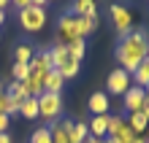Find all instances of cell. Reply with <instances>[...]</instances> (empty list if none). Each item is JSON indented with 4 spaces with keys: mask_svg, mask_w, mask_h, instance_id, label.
Segmentation results:
<instances>
[{
    "mask_svg": "<svg viewBox=\"0 0 149 143\" xmlns=\"http://www.w3.org/2000/svg\"><path fill=\"white\" fill-rule=\"evenodd\" d=\"M0 95H6V86H3V84H0Z\"/></svg>",
    "mask_w": 149,
    "mask_h": 143,
    "instance_id": "d590c367",
    "label": "cell"
},
{
    "mask_svg": "<svg viewBox=\"0 0 149 143\" xmlns=\"http://www.w3.org/2000/svg\"><path fill=\"white\" fill-rule=\"evenodd\" d=\"M111 22H114V30H117L122 38L125 35L133 32V14H130V8L125 3H111Z\"/></svg>",
    "mask_w": 149,
    "mask_h": 143,
    "instance_id": "7a4b0ae2",
    "label": "cell"
},
{
    "mask_svg": "<svg viewBox=\"0 0 149 143\" xmlns=\"http://www.w3.org/2000/svg\"><path fill=\"white\" fill-rule=\"evenodd\" d=\"M30 6H41L43 8V6H46V0H30Z\"/></svg>",
    "mask_w": 149,
    "mask_h": 143,
    "instance_id": "83f0119b",
    "label": "cell"
},
{
    "mask_svg": "<svg viewBox=\"0 0 149 143\" xmlns=\"http://www.w3.org/2000/svg\"><path fill=\"white\" fill-rule=\"evenodd\" d=\"M46 3H49V0H46Z\"/></svg>",
    "mask_w": 149,
    "mask_h": 143,
    "instance_id": "8d00e7d4",
    "label": "cell"
},
{
    "mask_svg": "<svg viewBox=\"0 0 149 143\" xmlns=\"http://www.w3.org/2000/svg\"><path fill=\"white\" fill-rule=\"evenodd\" d=\"M109 95L106 92H95L92 97H90V111L95 113V116H103V113H109Z\"/></svg>",
    "mask_w": 149,
    "mask_h": 143,
    "instance_id": "30bf717a",
    "label": "cell"
},
{
    "mask_svg": "<svg viewBox=\"0 0 149 143\" xmlns=\"http://www.w3.org/2000/svg\"><path fill=\"white\" fill-rule=\"evenodd\" d=\"M3 22H6V11L0 8V24H3Z\"/></svg>",
    "mask_w": 149,
    "mask_h": 143,
    "instance_id": "836d02e7",
    "label": "cell"
},
{
    "mask_svg": "<svg viewBox=\"0 0 149 143\" xmlns=\"http://www.w3.org/2000/svg\"><path fill=\"white\" fill-rule=\"evenodd\" d=\"M68 14L71 16H98V8H95V0H73Z\"/></svg>",
    "mask_w": 149,
    "mask_h": 143,
    "instance_id": "9c48e42d",
    "label": "cell"
},
{
    "mask_svg": "<svg viewBox=\"0 0 149 143\" xmlns=\"http://www.w3.org/2000/svg\"><path fill=\"white\" fill-rule=\"evenodd\" d=\"M63 76L57 73V70H49L46 76H43V92H54V95H60L63 92Z\"/></svg>",
    "mask_w": 149,
    "mask_h": 143,
    "instance_id": "7c38bea8",
    "label": "cell"
},
{
    "mask_svg": "<svg viewBox=\"0 0 149 143\" xmlns=\"http://www.w3.org/2000/svg\"><path fill=\"white\" fill-rule=\"evenodd\" d=\"M76 24H79V38H87L98 27V16H76Z\"/></svg>",
    "mask_w": 149,
    "mask_h": 143,
    "instance_id": "9a60e30c",
    "label": "cell"
},
{
    "mask_svg": "<svg viewBox=\"0 0 149 143\" xmlns=\"http://www.w3.org/2000/svg\"><path fill=\"white\" fill-rule=\"evenodd\" d=\"M133 143H146V140H144V138H141V135H138V138H136V140H133Z\"/></svg>",
    "mask_w": 149,
    "mask_h": 143,
    "instance_id": "e575fe53",
    "label": "cell"
},
{
    "mask_svg": "<svg viewBox=\"0 0 149 143\" xmlns=\"http://www.w3.org/2000/svg\"><path fill=\"white\" fill-rule=\"evenodd\" d=\"M11 6H16L19 11H24V8L30 6V0H11Z\"/></svg>",
    "mask_w": 149,
    "mask_h": 143,
    "instance_id": "4316f807",
    "label": "cell"
},
{
    "mask_svg": "<svg viewBox=\"0 0 149 143\" xmlns=\"http://www.w3.org/2000/svg\"><path fill=\"white\" fill-rule=\"evenodd\" d=\"M27 76H30V65H19L16 62L14 65V78L16 81H27Z\"/></svg>",
    "mask_w": 149,
    "mask_h": 143,
    "instance_id": "cb8c5ba5",
    "label": "cell"
},
{
    "mask_svg": "<svg viewBox=\"0 0 149 143\" xmlns=\"http://www.w3.org/2000/svg\"><path fill=\"white\" fill-rule=\"evenodd\" d=\"M60 113H63V97L54 92H43L38 97V116H43L46 122H57Z\"/></svg>",
    "mask_w": 149,
    "mask_h": 143,
    "instance_id": "3957f363",
    "label": "cell"
},
{
    "mask_svg": "<svg viewBox=\"0 0 149 143\" xmlns=\"http://www.w3.org/2000/svg\"><path fill=\"white\" fill-rule=\"evenodd\" d=\"M84 143H103V140H100V138H92V135H90V138H87Z\"/></svg>",
    "mask_w": 149,
    "mask_h": 143,
    "instance_id": "f546056e",
    "label": "cell"
},
{
    "mask_svg": "<svg viewBox=\"0 0 149 143\" xmlns=\"http://www.w3.org/2000/svg\"><path fill=\"white\" fill-rule=\"evenodd\" d=\"M11 100H16V103H22V100H27V89H24V84L22 81H14L11 86H8V92H6Z\"/></svg>",
    "mask_w": 149,
    "mask_h": 143,
    "instance_id": "ffe728a7",
    "label": "cell"
},
{
    "mask_svg": "<svg viewBox=\"0 0 149 143\" xmlns=\"http://www.w3.org/2000/svg\"><path fill=\"white\" fill-rule=\"evenodd\" d=\"M127 127L136 132V135H144V130L149 127V116L144 111H138V113H130V119H127Z\"/></svg>",
    "mask_w": 149,
    "mask_h": 143,
    "instance_id": "4fadbf2b",
    "label": "cell"
},
{
    "mask_svg": "<svg viewBox=\"0 0 149 143\" xmlns=\"http://www.w3.org/2000/svg\"><path fill=\"white\" fill-rule=\"evenodd\" d=\"M54 70H57L60 76H63V81H68V78H73V76H79V62H76L73 57H68V59L63 62V65H57Z\"/></svg>",
    "mask_w": 149,
    "mask_h": 143,
    "instance_id": "2e32d148",
    "label": "cell"
},
{
    "mask_svg": "<svg viewBox=\"0 0 149 143\" xmlns=\"http://www.w3.org/2000/svg\"><path fill=\"white\" fill-rule=\"evenodd\" d=\"M49 70H54V62H52V54H49V49H46V51H38V54L30 59V76H36V78H43V76L49 73Z\"/></svg>",
    "mask_w": 149,
    "mask_h": 143,
    "instance_id": "ba28073f",
    "label": "cell"
},
{
    "mask_svg": "<svg viewBox=\"0 0 149 143\" xmlns=\"http://www.w3.org/2000/svg\"><path fill=\"white\" fill-rule=\"evenodd\" d=\"M111 138H117L119 143H133V140H136L138 135H136V132H133V130L127 127V122H125V124H122V127L117 130V135H111Z\"/></svg>",
    "mask_w": 149,
    "mask_h": 143,
    "instance_id": "7402d4cb",
    "label": "cell"
},
{
    "mask_svg": "<svg viewBox=\"0 0 149 143\" xmlns=\"http://www.w3.org/2000/svg\"><path fill=\"white\" fill-rule=\"evenodd\" d=\"M19 116H24V119H36V116H38V97L22 100L19 103Z\"/></svg>",
    "mask_w": 149,
    "mask_h": 143,
    "instance_id": "e0dca14e",
    "label": "cell"
},
{
    "mask_svg": "<svg viewBox=\"0 0 149 143\" xmlns=\"http://www.w3.org/2000/svg\"><path fill=\"white\" fill-rule=\"evenodd\" d=\"M84 51H87V46H84V38H76L73 43H68V54H71V57H73L76 62H81Z\"/></svg>",
    "mask_w": 149,
    "mask_h": 143,
    "instance_id": "44dd1931",
    "label": "cell"
},
{
    "mask_svg": "<svg viewBox=\"0 0 149 143\" xmlns=\"http://www.w3.org/2000/svg\"><path fill=\"white\" fill-rule=\"evenodd\" d=\"M19 24L27 32H38L43 24H46V8L41 6H27L24 11H19Z\"/></svg>",
    "mask_w": 149,
    "mask_h": 143,
    "instance_id": "277c9868",
    "label": "cell"
},
{
    "mask_svg": "<svg viewBox=\"0 0 149 143\" xmlns=\"http://www.w3.org/2000/svg\"><path fill=\"white\" fill-rule=\"evenodd\" d=\"M8 124H11V116L0 113V135H3V132H8Z\"/></svg>",
    "mask_w": 149,
    "mask_h": 143,
    "instance_id": "484cf974",
    "label": "cell"
},
{
    "mask_svg": "<svg viewBox=\"0 0 149 143\" xmlns=\"http://www.w3.org/2000/svg\"><path fill=\"white\" fill-rule=\"evenodd\" d=\"M103 143H119L117 138H103Z\"/></svg>",
    "mask_w": 149,
    "mask_h": 143,
    "instance_id": "d6a6232c",
    "label": "cell"
},
{
    "mask_svg": "<svg viewBox=\"0 0 149 143\" xmlns=\"http://www.w3.org/2000/svg\"><path fill=\"white\" fill-rule=\"evenodd\" d=\"M146 57H149V35L144 30H133L117 43V62L127 73H133Z\"/></svg>",
    "mask_w": 149,
    "mask_h": 143,
    "instance_id": "6da1fadb",
    "label": "cell"
},
{
    "mask_svg": "<svg viewBox=\"0 0 149 143\" xmlns=\"http://www.w3.org/2000/svg\"><path fill=\"white\" fill-rule=\"evenodd\" d=\"M122 124H125V119H122V116H109V135H106V138L117 135V130L122 127Z\"/></svg>",
    "mask_w": 149,
    "mask_h": 143,
    "instance_id": "d4e9b609",
    "label": "cell"
},
{
    "mask_svg": "<svg viewBox=\"0 0 149 143\" xmlns=\"http://www.w3.org/2000/svg\"><path fill=\"white\" fill-rule=\"evenodd\" d=\"M122 97H125V111H127V113H138V111H144L146 89H141V86H130Z\"/></svg>",
    "mask_w": 149,
    "mask_h": 143,
    "instance_id": "52a82bcc",
    "label": "cell"
},
{
    "mask_svg": "<svg viewBox=\"0 0 149 143\" xmlns=\"http://www.w3.org/2000/svg\"><path fill=\"white\" fill-rule=\"evenodd\" d=\"M49 132H52V143H71V135H68V130L60 122H52Z\"/></svg>",
    "mask_w": 149,
    "mask_h": 143,
    "instance_id": "ac0fdd59",
    "label": "cell"
},
{
    "mask_svg": "<svg viewBox=\"0 0 149 143\" xmlns=\"http://www.w3.org/2000/svg\"><path fill=\"white\" fill-rule=\"evenodd\" d=\"M144 113L149 116V92H146V103H144Z\"/></svg>",
    "mask_w": 149,
    "mask_h": 143,
    "instance_id": "4dcf8cb0",
    "label": "cell"
},
{
    "mask_svg": "<svg viewBox=\"0 0 149 143\" xmlns=\"http://www.w3.org/2000/svg\"><path fill=\"white\" fill-rule=\"evenodd\" d=\"M130 86H133V78H130V73H127V70H122V68L111 70V73H109V78H106V92L125 95Z\"/></svg>",
    "mask_w": 149,
    "mask_h": 143,
    "instance_id": "8992f818",
    "label": "cell"
},
{
    "mask_svg": "<svg viewBox=\"0 0 149 143\" xmlns=\"http://www.w3.org/2000/svg\"><path fill=\"white\" fill-rule=\"evenodd\" d=\"M87 127H90V135L92 138H106L109 135V113H103V116H95L92 119V124H87Z\"/></svg>",
    "mask_w": 149,
    "mask_h": 143,
    "instance_id": "8fae6325",
    "label": "cell"
},
{
    "mask_svg": "<svg viewBox=\"0 0 149 143\" xmlns=\"http://www.w3.org/2000/svg\"><path fill=\"white\" fill-rule=\"evenodd\" d=\"M136 78V86H141V89H149V57L141 62V65H138L133 73H130Z\"/></svg>",
    "mask_w": 149,
    "mask_h": 143,
    "instance_id": "5bb4252c",
    "label": "cell"
},
{
    "mask_svg": "<svg viewBox=\"0 0 149 143\" xmlns=\"http://www.w3.org/2000/svg\"><path fill=\"white\" fill-rule=\"evenodd\" d=\"M33 57H36V51H33L30 43H19V46H16V62H19V65H30Z\"/></svg>",
    "mask_w": 149,
    "mask_h": 143,
    "instance_id": "d6986e66",
    "label": "cell"
},
{
    "mask_svg": "<svg viewBox=\"0 0 149 143\" xmlns=\"http://www.w3.org/2000/svg\"><path fill=\"white\" fill-rule=\"evenodd\" d=\"M0 143H11V138H8V132H3V135H0Z\"/></svg>",
    "mask_w": 149,
    "mask_h": 143,
    "instance_id": "f1b7e54d",
    "label": "cell"
},
{
    "mask_svg": "<svg viewBox=\"0 0 149 143\" xmlns=\"http://www.w3.org/2000/svg\"><path fill=\"white\" fill-rule=\"evenodd\" d=\"M79 38V24H76V16L71 14H63L57 22V43H63V46H68V43H73Z\"/></svg>",
    "mask_w": 149,
    "mask_h": 143,
    "instance_id": "5b68a950",
    "label": "cell"
},
{
    "mask_svg": "<svg viewBox=\"0 0 149 143\" xmlns=\"http://www.w3.org/2000/svg\"><path fill=\"white\" fill-rule=\"evenodd\" d=\"M30 143H52V132H49V124L46 127H38L36 132L30 135Z\"/></svg>",
    "mask_w": 149,
    "mask_h": 143,
    "instance_id": "603a6c76",
    "label": "cell"
},
{
    "mask_svg": "<svg viewBox=\"0 0 149 143\" xmlns=\"http://www.w3.org/2000/svg\"><path fill=\"white\" fill-rule=\"evenodd\" d=\"M6 6H11V0H0V8L6 11Z\"/></svg>",
    "mask_w": 149,
    "mask_h": 143,
    "instance_id": "1f68e13d",
    "label": "cell"
}]
</instances>
